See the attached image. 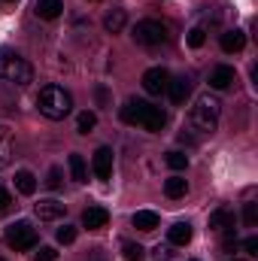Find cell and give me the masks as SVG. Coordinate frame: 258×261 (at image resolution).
<instances>
[{"label": "cell", "mask_w": 258, "mask_h": 261, "mask_svg": "<svg viewBox=\"0 0 258 261\" xmlns=\"http://www.w3.org/2000/svg\"><path fill=\"white\" fill-rule=\"evenodd\" d=\"M119 116H122L125 125H140V128L152 130V134H158V130L167 125L164 110H161V107H152V103H146V100H128V103L119 110Z\"/></svg>", "instance_id": "cell-1"}, {"label": "cell", "mask_w": 258, "mask_h": 261, "mask_svg": "<svg viewBox=\"0 0 258 261\" xmlns=\"http://www.w3.org/2000/svg\"><path fill=\"white\" fill-rule=\"evenodd\" d=\"M219 119H222V100L216 97V94H197V100H194L192 107V116H189V122H192L194 130H200V134H213V130L219 128Z\"/></svg>", "instance_id": "cell-2"}, {"label": "cell", "mask_w": 258, "mask_h": 261, "mask_svg": "<svg viewBox=\"0 0 258 261\" xmlns=\"http://www.w3.org/2000/svg\"><path fill=\"white\" fill-rule=\"evenodd\" d=\"M31 82H34V70L21 55L0 52V85H6V88H28Z\"/></svg>", "instance_id": "cell-3"}, {"label": "cell", "mask_w": 258, "mask_h": 261, "mask_svg": "<svg viewBox=\"0 0 258 261\" xmlns=\"http://www.w3.org/2000/svg\"><path fill=\"white\" fill-rule=\"evenodd\" d=\"M37 107H40V113L46 119L61 122V119L70 116V110H73V97H70V91H64L61 85H46L40 91V97H37Z\"/></svg>", "instance_id": "cell-4"}, {"label": "cell", "mask_w": 258, "mask_h": 261, "mask_svg": "<svg viewBox=\"0 0 258 261\" xmlns=\"http://www.w3.org/2000/svg\"><path fill=\"white\" fill-rule=\"evenodd\" d=\"M3 240H6V246H12L15 252H28V249L37 246V228H34L31 222L18 219V222H12V225L6 228Z\"/></svg>", "instance_id": "cell-5"}, {"label": "cell", "mask_w": 258, "mask_h": 261, "mask_svg": "<svg viewBox=\"0 0 258 261\" xmlns=\"http://www.w3.org/2000/svg\"><path fill=\"white\" fill-rule=\"evenodd\" d=\"M134 43L137 46H146V49H155V46H164L167 43V28L155 18H143L137 21L134 28Z\"/></svg>", "instance_id": "cell-6"}, {"label": "cell", "mask_w": 258, "mask_h": 261, "mask_svg": "<svg viewBox=\"0 0 258 261\" xmlns=\"http://www.w3.org/2000/svg\"><path fill=\"white\" fill-rule=\"evenodd\" d=\"M167 82H170V73H167L164 67H149V70L143 73V88H146L149 94L167 91Z\"/></svg>", "instance_id": "cell-7"}, {"label": "cell", "mask_w": 258, "mask_h": 261, "mask_svg": "<svg viewBox=\"0 0 258 261\" xmlns=\"http://www.w3.org/2000/svg\"><path fill=\"white\" fill-rule=\"evenodd\" d=\"M91 170H94L97 179H110V176H113V149H110V146H100V149L94 152Z\"/></svg>", "instance_id": "cell-8"}, {"label": "cell", "mask_w": 258, "mask_h": 261, "mask_svg": "<svg viewBox=\"0 0 258 261\" xmlns=\"http://www.w3.org/2000/svg\"><path fill=\"white\" fill-rule=\"evenodd\" d=\"M34 210H37V219H40V222H58L67 213V203L55 200V197H46V200H40Z\"/></svg>", "instance_id": "cell-9"}, {"label": "cell", "mask_w": 258, "mask_h": 261, "mask_svg": "<svg viewBox=\"0 0 258 261\" xmlns=\"http://www.w3.org/2000/svg\"><path fill=\"white\" fill-rule=\"evenodd\" d=\"M107 222H110L107 206H88V210L82 213V225H85L88 231H100V228H107Z\"/></svg>", "instance_id": "cell-10"}, {"label": "cell", "mask_w": 258, "mask_h": 261, "mask_svg": "<svg viewBox=\"0 0 258 261\" xmlns=\"http://www.w3.org/2000/svg\"><path fill=\"white\" fill-rule=\"evenodd\" d=\"M167 94H170V100L179 107V103H186L189 100V94H192V79H186V76H179V79H170L167 82Z\"/></svg>", "instance_id": "cell-11"}, {"label": "cell", "mask_w": 258, "mask_h": 261, "mask_svg": "<svg viewBox=\"0 0 258 261\" xmlns=\"http://www.w3.org/2000/svg\"><path fill=\"white\" fill-rule=\"evenodd\" d=\"M219 43H222V52L234 55V52H240V49L246 46V34H243L240 28H234V31H225V34L219 37Z\"/></svg>", "instance_id": "cell-12"}, {"label": "cell", "mask_w": 258, "mask_h": 261, "mask_svg": "<svg viewBox=\"0 0 258 261\" xmlns=\"http://www.w3.org/2000/svg\"><path fill=\"white\" fill-rule=\"evenodd\" d=\"M231 82H234V67L219 64L213 73H210V85H213L216 91H225V88H231Z\"/></svg>", "instance_id": "cell-13"}, {"label": "cell", "mask_w": 258, "mask_h": 261, "mask_svg": "<svg viewBox=\"0 0 258 261\" xmlns=\"http://www.w3.org/2000/svg\"><path fill=\"white\" fill-rule=\"evenodd\" d=\"M210 228H213V231H228V228H234V213L225 210V206L213 210V213H210Z\"/></svg>", "instance_id": "cell-14"}, {"label": "cell", "mask_w": 258, "mask_h": 261, "mask_svg": "<svg viewBox=\"0 0 258 261\" xmlns=\"http://www.w3.org/2000/svg\"><path fill=\"white\" fill-rule=\"evenodd\" d=\"M167 240H170L173 246H186V243L192 240V225H189V222H176V225L167 231Z\"/></svg>", "instance_id": "cell-15"}, {"label": "cell", "mask_w": 258, "mask_h": 261, "mask_svg": "<svg viewBox=\"0 0 258 261\" xmlns=\"http://www.w3.org/2000/svg\"><path fill=\"white\" fill-rule=\"evenodd\" d=\"M61 12H64V3H61V0H37V15H40V18L52 21V18H58Z\"/></svg>", "instance_id": "cell-16"}, {"label": "cell", "mask_w": 258, "mask_h": 261, "mask_svg": "<svg viewBox=\"0 0 258 261\" xmlns=\"http://www.w3.org/2000/svg\"><path fill=\"white\" fill-rule=\"evenodd\" d=\"M125 24H128V15H125V9H110V12L104 15V28H107L110 34H119Z\"/></svg>", "instance_id": "cell-17"}, {"label": "cell", "mask_w": 258, "mask_h": 261, "mask_svg": "<svg viewBox=\"0 0 258 261\" xmlns=\"http://www.w3.org/2000/svg\"><path fill=\"white\" fill-rule=\"evenodd\" d=\"M67 164H70V176H73V182H88V170H85V158L82 155H70L67 158Z\"/></svg>", "instance_id": "cell-18"}, {"label": "cell", "mask_w": 258, "mask_h": 261, "mask_svg": "<svg viewBox=\"0 0 258 261\" xmlns=\"http://www.w3.org/2000/svg\"><path fill=\"white\" fill-rule=\"evenodd\" d=\"M134 228H140V231H155V228H158V213H152V210L134 213Z\"/></svg>", "instance_id": "cell-19"}, {"label": "cell", "mask_w": 258, "mask_h": 261, "mask_svg": "<svg viewBox=\"0 0 258 261\" xmlns=\"http://www.w3.org/2000/svg\"><path fill=\"white\" fill-rule=\"evenodd\" d=\"M15 189H18L21 195H34V192H37L34 173H31V170H18V173H15Z\"/></svg>", "instance_id": "cell-20"}, {"label": "cell", "mask_w": 258, "mask_h": 261, "mask_svg": "<svg viewBox=\"0 0 258 261\" xmlns=\"http://www.w3.org/2000/svg\"><path fill=\"white\" fill-rule=\"evenodd\" d=\"M189 192V182L183 179V176H170L167 182H164V195L167 197H183Z\"/></svg>", "instance_id": "cell-21"}, {"label": "cell", "mask_w": 258, "mask_h": 261, "mask_svg": "<svg viewBox=\"0 0 258 261\" xmlns=\"http://www.w3.org/2000/svg\"><path fill=\"white\" fill-rule=\"evenodd\" d=\"M94 125H97V116H94V113H88V110L79 113V119H76V130H79V134H91Z\"/></svg>", "instance_id": "cell-22"}, {"label": "cell", "mask_w": 258, "mask_h": 261, "mask_svg": "<svg viewBox=\"0 0 258 261\" xmlns=\"http://www.w3.org/2000/svg\"><path fill=\"white\" fill-rule=\"evenodd\" d=\"M167 167H173V170H186L189 167V155L186 152H167Z\"/></svg>", "instance_id": "cell-23"}, {"label": "cell", "mask_w": 258, "mask_h": 261, "mask_svg": "<svg viewBox=\"0 0 258 261\" xmlns=\"http://www.w3.org/2000/svg\"><path fill=\"white\" fill-rule=\"evenodd\" d=\"M122 255H125V261H143L146 249H143L140 243H125V246H122Z\"/></svg>", "instance_id": "cell-24"}, {"label": "cell", "mask_w": 258, "mask_h": 261, "mask_svg": "<svg viewBox=\"0 0 258 261\" xmlns=\"http://www.w3.org/2000/svg\"><path fill=\"white\" fill-rule=\"evenodd\" d=\"M243 222L249 225V228H255L258 225V206L249 200V203H243Z\"/></svg>", "instance_id": "cell-25"}, {"label": "cell", "mask_w": 258, "mask_h": 261, "mask_svg": "<svg viewBox=\"0 0 258 261\" xmlns=\"http://www.w3.org/2000/svg\"><path fill=\"white\" fill-rule=\"evenodd\" d=\"M203 43H207V31H203V28H192V31H189V46H192V49H200Z\"/></svg>", "instance_id": "cell-26"}, {"label": "cell", "mask_w": 258, "mask_h": 261, "mask_svg": "<svg viewBox=\"0 0 258 261\" xmlns=\"http://www.w3.org/2000/svg\"><path fill=\"white\" fill-rule=\"evenodd\" d=\"M55 237H58V243L70 246V243L76 240V228H73V225H64V228H58V234H55Z\"/></svg>", "instance_id": "cell-27"}, {"label": "cell", "mask_w": 258, "mask_h": 261, "mask_svg": "<svg viewBox=\"0 0 258 261\" xmlns=\"http://www.w3.org/2000/svg\"><path fill=\"white\" fill-rule=\"evenodd\" d=\"M61 176H64V173H61V167H52V170L46 173V186H49L52 192H55V189H61Z\"/></svg>", "instance_id": "cell-28"}, {"label": "cell", "mask_w": 258, "mask_h": 261, "mask_svg": "<svg viewBox=\"0 0 258 261\" xmlns=\"http://www.w3.org/2000/svg\"><path fill=\"white\" fill-rule=\"evenodd\" d=\"M55 258H58V252H55L52 246H43V249L37 252V261H55Z\"/></svg>", "instance_id": "cell-29"}, {"label": "cell", "mask_w": 258, "mask_h": 261, "mask_svg": "<svg viewBox=\"0 0 258 261\" xmlns=\"http://www.w3.org/2000/svg\"><path fill=\"white\" fill-rule=\"evenodd\" d=\"M243 249H246L249 255H258V237H246V240H243Z\"/></svg>", "instance_id": "cell-30"}, {"label": "cell", "mask_w": 258, "mask_h": 261, "mask_svg": "<svg viewBox=\"0 0 258 261\" xmlns=\"http://www.w3.org/2000/svg\"><path fill=\"white\" fill-rule=\"evenodd\" d=\"M9 203H12V197H9V192L0 186V213H6V210H9Z\"/></svg>", "instance_id": "cell-31"}, {"label": "cell", "mask_w": 258, "mask_h": 261, "mask_svg": "<svg viewBox=\"0 0 258 261\" xmlns=\"http://www.w3.org/2000/svg\"><path fill=\"white\" fill-rule=\"evenodd\" d=\"M94 94H97V100H100V103H107V88H97Z\"/></svg>", "instance_id": "cell-32"}, {"label": "cell", "mask_w": 258, "mask_h": 261, "mask_svg": "<svg viewBox=\"0 0 258 261\" xmlns=\"http://www.w3.org/2000/svg\"><path fill=\"white\" fill-rule=\"evenodd\" d=\"M6 3H15V0H6Z\"/></svg>", "instance_id": "cell-33"}, {"label": "cell", "mask_w": 258, "mask_h": 261, "mask_svg": "<svg viewBox=\"0 0 258 261\" xmlns=\"http://www.w3.org/2000/svg\"><path fill=\"white\" fill-rule=\"evenodd\" d=\"M231 261H240V258H231Z\"/></svg>", "instance_id": "cell-34"}, {"label": "cell", "mask_w": 258, "mask_h": 261, "mask_svg": "<svg viewBox=\"0 0 258 261\" xmlns=\"http://www.w3.org/2000/svg\"><path fill=\"white\" fill-rule=\"evenodd\" d=\"M0 261H6V258H0Z\"/></svg>", "instance_id": "cell-35"}]
</instances>
